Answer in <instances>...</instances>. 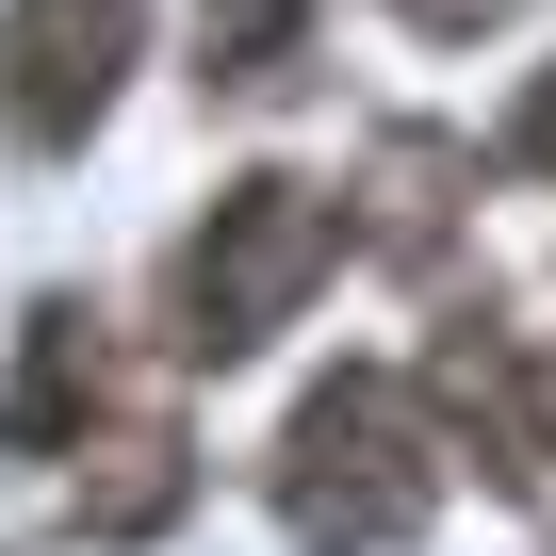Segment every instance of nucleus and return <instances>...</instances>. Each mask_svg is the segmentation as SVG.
Returning <instances> with one entry per match:
<instances>
[{
  "label": "nucleus",
  "instance_id": "4",
  "mask_svg": "<svg viewBox=\"0 0 556 556\" xmlns=\"http://www.w3.org/2000/svg\"><path fill=\"white\" fill-rule=\"evenodd\" d=\"M83 409H99V328L83 312H34L17 328V393H0V458H66Z\"/></svg>",
  "mask_w": 556,
  "mask_h": 556
},
{
  "label": "nucleus",
  "instance_id": "3",
  "mask_svg": "<svg viewBox=\"0 0 556 556\" xmlns=\"http://www.w3.org/2000/svg\"><path fill=\"white\" fill-rule=\"evenodd\" d=\"M131 34H148V0H17L0 17V131L17 148H83L131 83Z\"/></svg>",
  "mask_w": 556,
  "mask_h": 556
},
{
  "label": "nucleus",
  "instance_id": "5",
  "mask_svg": "<svg viewBox=\"0 0 556 556\" xmlns=\"http://www.w3.org/2000/svg\"><path fill=\"white\" fill-rule=\"evenodd\" d=\"M197 50H213L229 99H278L312 66V0H197Z\"/></svg>",
  "mask_w": 556,
  "mask_h": 556
},
{
  "label": "nucleus",
  "instance_id": "1",
  "mask_svg": "<svg viewBox=\"0 0 556 556\" xmlns=\"http://www.w3.org/2000/svg\"><path fill=\"white\" fill-rule=\"evenodd\" d=\"M426 507H442V426L393 377H328L295 426H278V523H295L312 556H393Z\"/></svg>",
  "mask_w": 556,
  "mask_h": 556
},
{
  "label": "nucleus",
  "instance_id": "2",
  "mask_svg": "<svg viewBox=\"0 0 556 556\" xmlns=\"http://www.w3.org/2000/svg\"><path fill=\"white\" fill-rule=\"evenodd\" d=\"M344 262V213L312 197V180H229L213 213H197V245H180V361H262L278 328L312 312V278Z\"/></svg>",
  "mask_w": 556,
  "mask_h": 556
},
{
  "label": "nucleus",
  "instance_id": "7",
  "mask_svg": "<svg viewBox=\"0 0 556 556\" xmlns=\"http://www.w3.org/2000/svg\"><path fill=\"white\" fill-rule=\"evenodd\" d=\"M409 34H491V17H523V0H393Z\"/></svg>",
  "mask_w": 556,
  "mask_h": 556
},
{
  "label": "nucleus",
  "instance_id": "8",
  "mask_svg": "<svg viewBox=\"0 0 556 556\" xmlns=\"http://www.w3.org/2000/svg\"><path fill=\"white\" fill-rule=\"evenodd\" d=\"M540 458H556V361H540Z\"/></svg>",
  "mask_w": 556,
  "mask_h": 556
},
{
  "label": "nucleus",
  "instance_id": "6",
  "mask_svg": "<svg viewBox=\"0 0 556 556\" xmlns=\"http://www.w3.org/2000/svg\"><path fill=\"white\" fill-rule=\"evenodd\" d=\"M507 164H540V180H556V66H540V99L507 115Z\"/></svg>",
  "mask_w": 556,
  "mask_h": 556
}]
</instances>
